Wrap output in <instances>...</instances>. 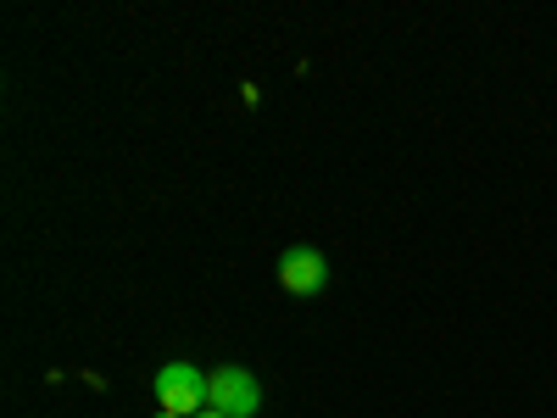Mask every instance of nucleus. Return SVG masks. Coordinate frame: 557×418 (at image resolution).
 Here are the masks:
<instances>
[{
  "label": "nucleus",
  "mask_w": 557,
  "mask_h": 418,
  "mask_svg": "<svg viewBox=\"0 0 557 418\" xmlns=\"http://www.w3.org/2000/svg\"><path fill=\"white\" fill-rule=\"evenodd\" d=\"M151 391H157L162 413H178V418H196V413H207V368H196V362H184V357H173V362H162V368H157V380H151Z\"/></svg>",
  "instance_id": "f257e3e1"
},
{
  "label": "nucleus",
  "mask_w": 557,
  "mask_h": 418,
  "mask_svg": "<svg viewBox=\"0 0 557 418\" xmlns=\"http://www.w3.org/2000/svg\"><path fill=\"white\" fill-rule=\"evenodd\" d=\"M207 407H218L223 418H257L262 407V385L246 362H218L207 374Z\"/></svg>",
  "instance_id": "f03ea898"
},
{
  "label": "nucleus",
  "mask_w": 557,
  "mask_h": 418,
  "mask_svg": "<svg viewBox=\"0 0 557 418\" xmlns=\"http://www.w3.org/2000/svg\"><path fill=\"white\" fill-rule=\"evenodd\" d=\"M278 285H285L290 296H318L323 285H330V257H323L318 246H285L278 251Z\"/></svg>",
  "instance_id": "7ed1b4c3"
},
{
  "label": "nucleus",
  "mask_w": 557,
  "mask_h": 418,
  "mask_svg": "<svg viewBox=\"0 0 557 418\" xmlns=\"http://www.w3.org/2000/svg\"><path fill=\"white\" fill-rule=\"evenodd\" d=\"M196 418H223V413H218V407H207V413H196Z\"/></svg>",
  "instance_id": "20e7f679"
},
{
  "label": "nucleus",
  "mask_w": 557,
  "mask_h": 418,
  "mask_svg": "<svg viewBox=\"0 0 557 418\" xmlns=\"http://www.w3.org/2000/svg\"><path fill=\"white\" fill-rule=\"evenodd\" d=\"M157 418H178V413H157Z\"/></svg>",
  "instance_id": "39448f33"
}]
</instances>
